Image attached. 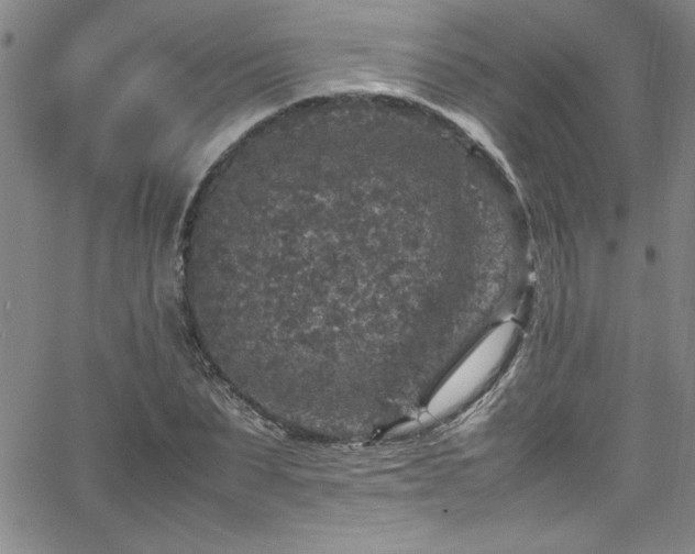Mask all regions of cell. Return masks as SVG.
Returning <instances> with one entry per match:
<instances>
[{"mask_svg":"<svg viewBox=\"0 0 695 554\" xmlns=\"http://www.w3.org/2000/svg\"><path fill=\"white\" fill-rule=\"evenodd\" d=\"M515 333L514 324L504 323L484 337L435 394L430 406L431 411L450 410L481 389L504 361Z\"/></svg>","mask_w":695,"mask_h":554,"instance_id":"cell-1","label":"cell"}]
</instances>
